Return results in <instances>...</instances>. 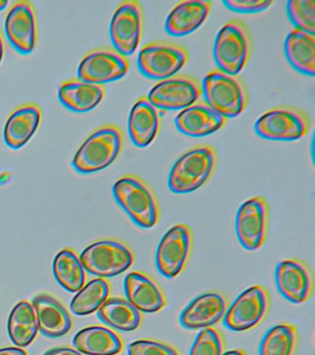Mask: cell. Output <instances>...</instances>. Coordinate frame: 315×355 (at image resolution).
<instances>
[{
  "label": "cell",
  "mask_w": 315,
  "mask_h": 355,
  "mask_svg": "<svg viewBox=\"0 0 315 355\" xmlns=\"http://www.w3.org/2000/svg\"><path fill=\"white\" fill-rule=\"evenodd\" d=\"M125 136L117 125L106 124L93 130L79 146L71 161L82 174L103 171L114 163L123 151Z\"/></svg>",
  "instance_id": "1"
},
{
  "label": "cell",
  "mask_w": 315,
  "mask_h": 355,
  "mask_svg": "<svg viewBox=\"0 0 315 355\" xmlns=\"http://www.w3.org/2000/svg\"><path fill=\"white\" fill-rule=\"evenodd\" d=\"M218 162L217 150L210 144H198L178 158L168 175V186L174 193H193L214 175Z\"/></svg>",
  "instance_id": "2"
},
{
  "label": "cell",
  "mask_w": 315,
  "mask_h": 355,
  "mask_svg": "<svg viewBox=\"0 0 315 355\" xmlns=\"http://www.w3.org/2000/svg\"><path fill=\"white\" fill-rule=\"evenodd\" d=\"M113 196L129 218L142 229H151L159 223V201L150 186L134 174L120 178L113 185Z\"/></svg>",
  "instance_id": "3"
},
{
  "label": "cell",
  "mask_w": 315,
  "mask_h": 355,
  "mask_svg": "<svg viewBox=\"0 0 315 355\" xmlns=\"http://www.w3.org/2000/svg\"><path fill=\"white\" fill-rule=\"evenodd\" d=\"M201 92L204 101L226 119L236 118L249 104V91L244 80L219 69H212L204 78Z\"/></svg>",
  "instance_id": "4"
},
{
  "label": "cell",
  "mask_w": 315,
  "mask_h": 355,
  "mask_svg": "<svg viewBox=\"0 0 315 355\" xmlns=\"http://www.w3.org/2000/svg\"><path fill=\"white\" fill-rule=\"evenodd\" d=\"M253 49V36L245 22L240 19H229L215 40L214 58L217 69L239 75L250 61Z\"/></svg>",
  "instance_id": "5"
},
{
  "label": "cell",
  "mask_w": 315,
  "mask_h": 355,
  "mask_svg": "<svg viewBox=\"0 0 315 355\" xmlns=\"http://www.w3.org/2000/svg\"><path fill=\"white\" fill-rule=\"evenodd\" d=\"M80 260L88 273L107 279L128 270L134 265L135 257L132 250L123 241L107 239L90 244L82 252Z\"/></svg>",
  "instance_id": "6"
},
{
  "label": "cell",
  "mask_w": 315,
  "mask_h": 355,
  "mask_svg": "<svg viewBox=\"0 0 315 355\" xmlns=\"http://www.w3.org/2000/svg\"><path fill=\"white\" fill-rule=\"evenodd\" d=\"M189 60V51L182 44L170 41H151L140 49L137 64L145 77L162 80L178 74Z\"/></svg>",
  "instance_id": "7"
},
{
  "label": "cell",
  "mask_w": 315,
  "mask_h": 355,
  "mask_svg": "<svg viewBox=\"0 0 315 355\" xmlns=\"http://www.w3.org/2000/svg\"><path fill=\"white\" fill-rule=\"evenodd\" d=\"M311 126V119L300 108L278 105L262 114L254 124V130L267 140L291 141L305 137Z\"/></svg>",
  "instance_id": "8"
},
{
  "label": "cell",
  "mask_w": 315,
  "mask_h": 355,
  "mask_svg": "<svg viewBox=\"0 0 315 355\" xmlns=\"http://www.w3.org/2000/svg\"><path fill=\"white\" fill-rule=\"evenodd\" d=\"M145 31V11L137 0L120 2L110 22V38L120 54L128 58L134 54Z\"/></svg>",
  "instance_id": "9"
},
{
  "label": "cell",
  "mask_w": 315,
  "mask_h": 355,
  "mask_svg": "<svg viewBox=\"0 0 315 355\" xmlns=\"http://www.w3.org/2000/svg\"><path fill=\"white\" fill-rule=\"evenodd\" d=\"M270 297L262 285H253L240 293L226 308L224 326L235 332L246 331L261 324L267 315Z\"/></svg>",
  "instance_id": "10"
},
{
  "label": "cell",
  "mask_w": 315,
  "mask_h": 355,
  "mask_svg": "<svg viewBox=\"0 0 315 355\" xmlns=\"http://www.w3.org/2000/svg\"><path fill=\"white\" fill-rule=\"evenodd\" d=\"M203 96L201 83L195 77L176 74L159 80L148 94L149 101L163 112L183 110Z\"/></svg>",
  "instance_id": "11"
},
{
  "label": "cell",
  "mask_w": 315,
  "mask_h": 355,
  "mask_svg": "<svg viewBox=\"0 0 315 355\" xmlns=\"http://www.w3.org/2000/svg\"><path fill=\"white\" fill-rule=\"evenodd\" d=\"M269 225V205L264 196H254L237 211L235 230L237 241L247 251L261 248L267 240Z\"/></svg>",
  "instance_id": "12"
},
{
  "label": "cell",
  "mask_w": 315,
  "mask_h": 355,
  "mask_svg": "<svg viewBox=\"0 0 315 355\" xmlns=\"http://www.w3.org/2000/svg\"><path fill=\"white\" fill-rule=\"evenodd\" d=\"M192 236L185 224L175 225L163 236L156 250V263L159 273L174 279L183 272L192 252Z\"/></svg>",
  "instance_id": "13"
},
{
  "label": "cell",
  "mask_w": 315,
  "mask_h": 355,
  "mask_svg": "<svg viewBox=\"0 0 315 355\" xmlns=\"http://www.w3.org/2000/svg\"><path fill=\"white\" fill-rule=\"evenodd\" d=\"M129 61L114 47L90 50L79 64V79L96 85L115 82L128 73Z\"/></svg>",
  "instance_id": "14"
},
{
  "label": "cell",
  "mask_w": 315,
  "mask_h": 355,
  "mask_svg": "<svg viewBox=\"0 0 315 355\" xmlns=\"http://www.w3.org/2000/svg\"><path fill=\"white\" fill-rule=\"evenodd\" d=\"M5 32L10 44L20 54L28 55L38 42L37 10L28 0L13 2L5 19Z\"/></svg>",
  "instance_id": "15"
},
{
  "label": "cell",
  "mask_w": 315,
  "mask_h": 355,
  "mask_svg": "<svg viewBox=\"0 0 315 355\" xmlns=\"http://www.w3.org/2000/svg\"><path fill=\"white\" fill-rule=\"evenodd\" d=\"M276 288L287 301L295 304L308 301L314 291L311 269L298 259L281 261L275 272Z\"/></svg>",
  "instance_id": "16"
},
{
  "label": "cell",
  "mask_w": 315,
  "mask_h": 355,
  "mask_svg": "<svg viewBox=\"0 0 315 355\" xmlns=\"http://www.w3.org/2000/svg\"><path fill=\"white\" fill-rule=\"evenodd\" d=\"M228 300L217 291L201 294L192 300L179 315V324L186 329L213 327L224 318Z\"/></svg>",
  "instance_id": "17"
},
{
  "label": "cell",
  "mask_w": 315,
  "mask_h": 355,
  "mask_svg": "<svg viewBox=\"0 0 315 355\" xmlns=\"http://www.w3.org/2000/svg\"><path fill=\"white\" fill-rule=\"evenodd\" d=\"M164 112L141 96L132 105L129 114L128 130L132 143L140 148L150 146L161 130Z\"/></svg>",
  "instance_id": "18"
},
{
  "label": "cell",
  "mask_w": 315,
  "mask_h": 355,
  "mask_svg": "<svg viewBox=\"0 0 315 355\" xmlns=\"http://www.w3.org/2000/svg\"><path fill=\"white\" fill-rule=\"evenodd\" d=\"M126 300L140 313L159 312L167 305L164 291L147 274L132 271L124 279Z\"/></svg>",
  "instance_id": "19"
},
{
  "label": "cell",
  "mask_w": 315,
  "mask_h": 355,
  "mask_svg": "<svg viewBox=\"0 0 315 355\" xmlns=\"http://www.w3.org/2000/svg\"><path fill=\"white\" fill-rule=\"evenodd\" d=\"M228 121L204 100H198L176 116L175 124L177 129L185 135L204 137L223 129Z\"/></svg>",
  "instance_id": "20"
},
{
  "label": "cell",
  "mask_w": 315,
  "mask_h": 355,
  "mask_svg": "<svg viewBox=\"0 0 315 355\" xmlns=\"http://www.w3.org/2000/svg\"><path fill=\"white\" fill-rule=\"evenodd\" d=\"M43 110L35 103L19 105L8 116L4 126L5 143L12 149H20L26 146L40 126Z\"/></svg>",
  "instance_id": "21"
},
{
  "label": "cell",
  "mask_w": 315,
  "mask_h": 355,
  "mask_svg": "<svg viewBox=\"0 0 315 355\" xmlns=\"http://www.w3.org/2000/svg\"><path fill=\"white\" fill-rule=\"evenodd\" d=\"M213 3L204 0H187L174 6L165 22V32L175 37L195 33L208 19Z\"/></svg>",
  "instance_id": "22"
},
{
  "label": "cell",
  "mask_w": 315,
  "mask_h": 355,
  "mask_svg": "<svg viewBox=\"0 0 315 355\" xmlns=\"http://www.w3.org/2000/svg\"><path fill=\"white\" fill-rule=\"evenodd\" d=\"M38 321V329L48 338H60L67 334L73 327L70 313L55 297L40 293L32 301Z\"/></svg>",
  "instance_id": "23"
},
{
  "label": "cell",
  "mask_w": 315,
  "mask_h": 355,
  "mask_svg": "<svg viewBox=\"0 0 315 355\" xmlns=\"http://www.w3.org/2000/svg\"><path fill=\"white\" fill-rule=\"evenodd\" d=\"M60 101L75 112H88L98 107L106 96L105 85L87 83L79 78L66 80L57 92Z\"/></svg>",
  "instance_id": "24"
},
{
  "label": "cell",
  "mask_w": 315,
  "mask_h": 355,
  "mask_svg": "<svg viewBox=\"0 0 315 355\" xmlns=\"http://www.w3.org/2000/svg\"><path fill=\"white\" fill-rule=\"evenodd\" d=\"M77 351L85 355H117L123 349V341L113 330L92 326L80 330L73 338Z\"/></svg>",
  "instance_id": "25"
},
{
  "label": "cell",
  "mask_w": 315,
  "mask_h": 355,
  "mask_svg": "<svg viewBox=\"0 0 315 355\" xmlns=\"http://www.w3.org/2000/svg\"><path fill=\"white\" fill-rule=\"evenodd\" d=\"M284 51L296 71L306 76H314L315 35L294 28L285 40Z\"/></svg>",
  "instance_id": "26"
},
{
  "label": "cell",
  "mask_w": 315,
  "mask_h": 355,
  "mask_svg": "<svg viewBox=\"0 0 315 355\" xmlns=\"http://www.w3.org/2000/svg\"><path fill=\"white\" fill-rule=\"evenodd\" d=\"M100 321L120 331H134L143 322L142 313L135 309L126 299L111 297L98 310Z\"/></svg>",
  "instance_id": "27"
},
{
  "label": "cell",
  "mask_w": 315,
  "mask_h": 355,
  "mask_svg": "<svg viewBox=\"0 0 315 355\" xmlns=\"http://www.w3.org/2000/svg\"><path fill=\"white\" fill-rule=\"evenodd\" d=\"M38 330L37 318L31 302H18L13 307L8 321L10 340L19 348H24L35 340Z\"/></svg>",
  "instance_id": "28"
},
{
  "label": "cell",
  "mask_w": 315,
  "mask_h": 355,
  "mask_svg": "<svg viewBox=\"0 0 315 355\" xmlns=\"http://www.w3.org/2000/svg\"><path fill=\"white\" fill-rule=\"evenodd\" d=\"M53 273L59 284L71 293L81 290L87 279L84 266L71 248L62 250L55 257Z\"/></svg>",
  "instance_id": "29"
},
{
  "label": "cell",
  "mask_w": 315,
  "mask_h": 355,
  "mask_svg": "<svg viewBox=\"0 0 315 355\" xmlns=\"http://www.w3.org/2000/svg\"><path fill=\"white\" fill-rule=\"evenodd\" d=\"M298 331L294 324L280 323L268 329L260 344V355H295Z\"/></svg>",
  "instance_id": "30"
},
{
  "label": "cell",
  "mask_w": 315,
  "mask_h": 355,
  "mask_svg": "<svg viewBox=\"0 0 315 355\" xmlns=\"http://www.w3.org/2000/svg\"><path fill=\"white\" fill-rule=\"evenodd\" d=\"M111 286L106 279H93L78 291L71 302V312L87 315L96 312L109 298Z\"/></svg>",
  "instance_id": "31"
},
{
  "label": "cell",
  "mask_w": 315,
  "mask_h": 355,
  "mask_svg": "<svg viewBox=\"0 0 315 355\" xmlns=\"http://www.w3.org/2000/svg\"><path fill=\"white\" fill-rule=\"evenodd\" d=\"M287 13L295 29L314 35V0H290L287 4Z\"/></svg>",
  "instance_id": "32"
},
{
  "label": "cell",
  "mask_w": 315,
  "mask_h": 355,
  "mask_svg": "<svg viewBox=\"0 0 315 355\" xmlns=\"http://www.w3.org/2000/svg\"><path fill=\"white\" fill-rule=\"evenodd\" d=\"M224 349L225 343L220 331L214 327H207L199 332L190 355H222Z\"/></svg>",
  "instance_id": "33"
},
{
  "label": "cell",
  "mask_w": 315,
  "mask_h": 355,
  "mask_svg": "<svg viewBox=\"0 0 315 355\" xmlns=\"http://www.w3.org/2000/svg\"><path fill=\"white\" fill-rule=\"evenodd\" d=\"M127 352L128 355H179V352L170 344L149 338L134 341L129 344Z\"/></svg>",
  "instance_id": "34"
},
{
  "label": "cell",
  "mask_w": 315,
  "mask_h": 355,
  "mask_svg": "<svg viewBox=\"0 0 315 355\" xmlns=\"http://www.w3.org/2000/svg\"><path fill=\"white\" fill-rule=\"evenodd\" d=\"M273 3V1H264V0H226V1H223L224 6L228 10L242 14L262 12V11L268 10Z\"/></svg>",
  "instance_id": "35"
},
{
  "label": "cell",
  "mask_w": 315,
  "mask_h": 355,
  "mask_svg": "<svg viewBox=\"0 0 315 355\" xmlns=\"http://www.w3.org/2000/svg\"><path fill=\"white\" fill-rule=\"evenodd\" d=\"M43 355H82L81 352L68 347H57L46 352Z\"/></svg>",
  "instance_id": "36"
},
{
  "label": "cell",
  "mask_w": 315,
  "mask_h": 355,
  "mask_svg": "<svg viewBox=\"0 0 315 355\" xmlns=\"http://www.w3.org/2000/svg\"><path fill=\"white\" fill-rule=\"evenodd\" d=\"M0 355H27V352L21 348L5 347V348L0 349Z\"/></svg>",
  "instance_id": "37"
},
{
  "label": "cell",
  "mask_w": 315,
  "mask_h": 355,
  "mask_svg": "<svg viewBox=\"0 0 315 355\" xmlns=\"http://www.w3.org/2000/svg\"><path fill=\"white\" fill-rule=\"evenodd\" d=\"M5 49H6V46H5L3 33H2L1 30H0V64H1L2 60H3Z\"/></svg>",
  "instance_id": "38"
},
{
  "label": "cell",
  "mask_w": 315,
  "mask_h": 355,
  "mask_svg": "<svg viewBox=\"0 0 315 355\" xmlns=\"http://www.w3.org/2000/svg\"><path fill=\"white\" fill-rule=\"evenodd\" d=\"M222 355H247V354L243 349H232V351L224 352Z\"/></svg>",
  "instance_id": "39"
},
{
  "label": "cell",
  "mask_w": 315,
  "mask_h": 355,
  "mask_svg": "<svg viewBox=\"0 0 315 355\" xmlns=\"http://www.w3.org/2000/svg\"><path fill=\"white\" fill-rule=\"evenodd\" d=\"M8 5H9L8 0H0V11L5 10Z\"/></svg>",
  "instance_id": "40"
}]
</instances>
